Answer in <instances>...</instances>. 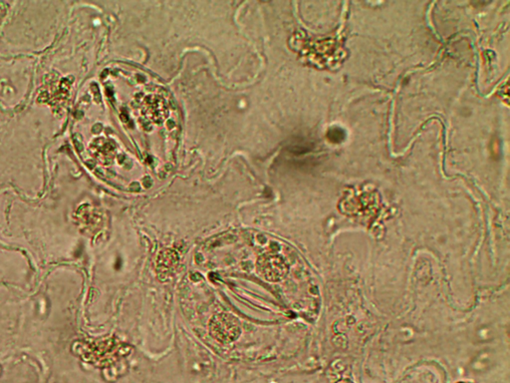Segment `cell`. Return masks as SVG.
<instances>
[{"label":"cell","instance_id":"7a4b0ae2","mask_svg":"<svg viewBox=\"0 0 510 383\" xmlns=\"http://www.w3.org/2000/svg\"><path fill=\"white\" fill-rule=\"evenodd\" d=\"M257 270L267 281H278L287 274V266L279 255L266 254L257 261Z\"/></svg>","mask_w":510,"mask_h":383},{"label":"cell","instance_id":"3957f363","mask_svg":"<svg viewBox=\"0 0 510 383\" xmlns=\"http://www.w3.org/2000/svg\"><path fill=\"white\" fill-rule=\"evenodd\" d=\"M327 137L329 140L333 143H339L341 141L344 140V131L339 129V128H332L329 130Z\"/></svg>","mask_w":510,"mask_h":383},{"label":"cell","instance_id":"277c9868","mask_svg":"<svg viewBox=\"0 0 510 383\" xmlns=\"http://www.w3.org/2000/svg\"><path fill=\"white\" fill-rule=\"evenodd\" d=\"M336 383H353V382H350V380H339V382H336Z\"/></svg>","mask_w":510,"mask_h":383},{"label":"cell","instance_id":"6da1fadb","mask_svg":"<svg viewBox=\"0 0 510 383\" xmlns=\"http://www.w3.org/2000/svg\"><path fill=\"white\" fill-rule=\"evenodd\" d=\"M210 334L217 341L230 343L241 336V325L232 314H219L213 316L210 323Z\"/></svg>","mask_w":510,"mask_h":383}]
</instances>
